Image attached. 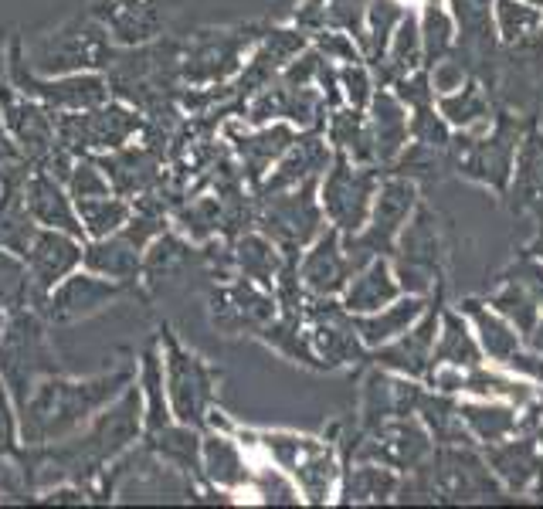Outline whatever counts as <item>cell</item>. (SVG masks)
<instances>
[{
	"instance_id": "1",
	"label": "cell",
	"mask_w": 543,
	"mask_h": 509,
	"mask_svg": "<svg viewBox=\"0 0 543 509\" xmlns=\"http://www.w3.org/2000/svg\"><path fill=\"white\" fill-rule=\"evenodd\" d=\"M398 4H404V7H415V11H421V7H425V0H398Z\"/></svg>"
}]
</instances>
